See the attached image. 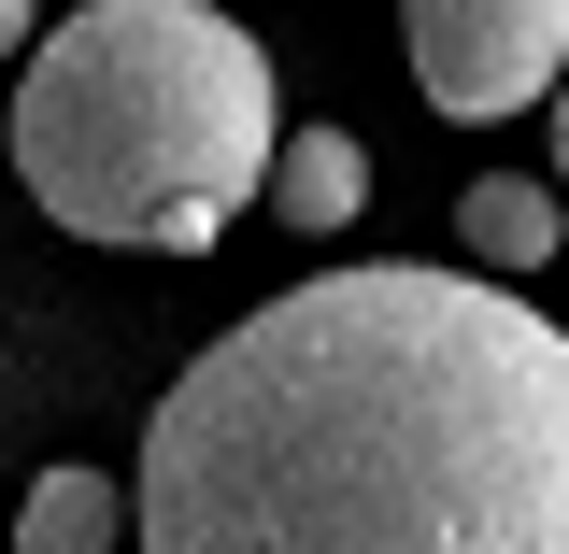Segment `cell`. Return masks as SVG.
<instances>
[{
    "mask_svg": "<svg viewBox=\"0 0 569 554\" xmlns=\"http://www.w3.org/2000/svg\"><path fill=\"white\" fill-rule=\"evenodd\" d=\"M142 554H569V328L498 271H313L186 355Z\"/></svg>",
    "mask_w": 569,
    "mask_h": 554,
    "instance_id": "obj_1",
    "label": "cell"
},
{
    "mask_svg": "<svg viewBox=\"0 0 569 554\" xmlns=\"http://www.w3.org/2000/svg\"><path fill=\"white\" fill-rule=\"evenodd\" d=\"M271 58L213 0H86L14 71V185L71 242L213 256L271 171Z\"/></svg>",
    "mask_w": 569,
    "mask_h": 554,
    "instance_id": "obj_2",
    "label": "cell"
},
{
    "mask_svg": "<svg viewBox=\"0 0 569 554\" xmlns=\"http://www.w3.org/2000/svg\"><path fill=\"white\" fill-rule=\"evenodd\" d=\"M399 43H413L427 114L498 129L569 71V0H399Z\"/></svg>",
    "mask_w": 569,
    "mask_h": 554,
    "instance_id": "obj_3",
    "label": "cell"
},
{
    "mask_svg": "<svg viewBox=\"0 0 569 554\" xmlns=\"http://www.w3.org/2000/svg\"><path fill=\"white\" fill-rule=\"evenodd\" d=\"M257 200H271L284 228H313V242H328V228H356V213H370V142H356V129H299V142H271Z\"/></svg>",
    "mask_w": 569,
    "mask_h": 554,
    "instance_id": "obj_4",
    "label": "cell"
},
{
    "mask_svg": "<svg viewBox=\"0 0 569 554\" xmlns=\"http://www.w3.org/2000/svg\"><path fill=\"white\" fill-rule=\"evenodd\" d=\"M456 242H470V271L527 284V271L569 242V213H556V185H527V171H485V185L456 200Z\"/></svg>",
    "mask_w": 569,
    "mask_h": 554,
    "instance_id": "obj_5",
    "label": "cell"
},
{
    "mask_svg": "<svg viewBox=\"0 0 569 554\" xmlns=\"http://www.w3.org/2000/svg\"><path fill=\"white\" fill-rule=\"evenodd\" d=\"M114 541H129V484L100 470H43L14 497V554H114Z\"/></svg>",
    "mask_w": 569,
    "mask_h": 554,
    "instance_id": "obj_6",
    "label": "cell"
},
{
    "mask_svg": "<svg viewBox=\"0 0 569 554\" xmlns=\"http://www.w3.org/2000/svg\"><path fill=\"white\" fill-rule=\"evenodd\" d=\"M541 114H556V185H569V71L541 85Z\"/></svg>",
    "mask_w": 569,
    "mask_h": 554,
    "instance_id": "obj_7",
    "label": "cell"
},
{
    "mask_svg": "<svg viewBox=\"0 0 569 554\" xmlns=\"http://www.w3.org/2000/svg\"><path fill=\"white\" fill-rule=\"evenodd\" d=\"M0 58H29V0H0Z\"/></svg>",
    "mask_w": 569,
    "mask_h": 554,
    "instance_id": "obj_8",
    "label": "cell"
}]
</instances>
